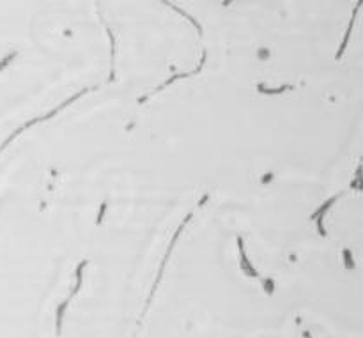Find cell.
<instances>
[{
	"label": "cell",
	"instance_id": "cell-1",
	"mask_svg": "<svg viewBox=\"0 0 363 338\" xmlns=\"http://www.w3.org/2000/svg\"><path fill=\"white\" fill-rule=\"evenodd\" d=\"M339 198H340V195H333V197H330L328 201H326L325 204H323L321 208H319L318 211H315L314 215H312V220H318V230H319V234H321L323 237H326L325 222H323V218H325V215H326V213H328V209L332 208V205L335 204V202L339 201Z\"/></svg>",
	"mask_w": 363,
	"mask_h": 338
},
{
	"label": "cell",
	"instance_id": "cell-2",
	"mask_svg": "<svg viewBox=\"0 0 363 338\" xmlns=\"http://www.w3.org/2000/svg\"><path fill=\"white\" fill-rule=\"evenodd\" d=\"M238 248H240V264H241V269H243V273L247 276H252V278H257L259 271L254 268V264H252V262L248 261L247 254H245L243 237H238Z\"/></svg>",
	"mask_w": 363,
	"mask_h": 338
},
{
	"label": "cell",
	"instance_id": "cell-3",
	"mask_svg": "<svg viewBox=\"0 0 363 338\" xmlns=\"http://www.w3.org/2000/svg\"><path fill=\"white\" fill-rule=\"evenodd\" d=\"M354 18H357V13L353 14V20H351V23H350V27H347V30H346V35H344V41H342V45H340V48H339V52H337V59H340V57L344 55V50L347 48V43H350V35H351V30H353V23H354Z\"/></svg>",
	"mask_w": 363,
	"mask_h": 338
},
{
	"label": "cell",
	"instance_id": "cell-4",
	"mask_svg": "<svg viewBox=\"0 0 363 338\" xmlns=\"http://www.w3.org/2000/svg\"><path fill=\"white\" fill-rule=\"evenodd\" d=\"M291 85H284V87L280 89H268V87H262V85H259V92H262V94H282V92L289 91Z\"/></svg>",
	"mask_w": 363,
	"mask_h": 338
},
{
	"label": "cell",
	"instance_id": "cell-5",
	"mask_svg": "<svg viewBox=\"0 0 363 338\" xmlns=\"http://www.w3.org/2000/svg\"><path fill=\"white\" fill-rule=\"evenodd\" d=\"M344 264L347 269H354V261H353V252L344 248Z\"/></svg>",
	"mask_w": 363,
	"mask_h": 338
},
{
	"label": "cell",
	"instance_id": "cell-6",
	"mask_svg": "<svg viewBox=\"0 0 363 338\" xmlns=\"http://www.w3.org/2000/svg\"><path fill=\"white\" fill-rule=\"evenodd\" d=\"M105 211H106V202H103L101 209H99V215H98V223L103 222V216H105Z\"/></svg>",
	"mask_w": 363,
	"mask_h": 338
}]
</instances>
